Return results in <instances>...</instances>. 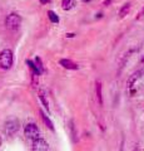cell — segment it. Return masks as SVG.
I'll return each mask as SVG.
<instances>
[{
    "label": "cell",
    "mask_w": 144,
    "mask_h": 151,
    "mask_svg": "<svg viewBox=\"0 0 144 151\" xmlns=\"http://www.w3.org/2000/svg\"><path fill=\"white\" fill-rule=\"evenodd\" d=\"M14 62L13 52L10 49H3L0 52V68L1 69H10Z\"/></svg>",
    "instance_id": "1"
},
{
    "label": "cell",
    "mask_w": 144,
    "mask_h": 151,
    "mask_svg": "<svg viewBox=\"0 0 144 151\" xmlns=\"http://www.w3.org/2000/svg\"><path fill=\"white\" fill-rule=\"evenodd\" d=\"M20 24H21V17L16 13L9 14L5 19V27L8 29H11V30L18 29V28L20 27Z\"/></svg>",
    "instance_id": "2"
},
{
    "label": "cell",
    "mask_w": 144,
    "mask_h": 151,
    "mask_svg": "<svg viewBox=\"0 0 144 151\" xmlns=\"http://www.w3.org/2000/svg\"><path fill=\"white\" fill-rule=\"evenodd\" d=\"M19 129H20V124L16 119H9L5 122V125H4V131H5V134L8 136L15 135L19 131Z\"/></svg>",
    "instance_id": "3"
},
{
    "label": "cell",
    "mask_w": 144,
    "mask_h": 151,
    "mask_svg": "<svg viewBox=\"0 0 144 151\" xmlns=\"http://www.w3.org/2000/svg\"><path fill=\"white\" fill-rule=\"evenodd\" d=\"M24 135L26 139L29 140H35L40 137V131L38 129V126L35 124H28L24 129Z\"/></svg>",
    "instance_id": "4"
},
{
    "label": "cell",
    "mask_w": 144,
    "mask_h": 151,
    "mask_svg": "<svg viewBox=\"0 0 144 151\" xmlns=\"http://www.w3.org/2000/svg\"><path fill=\"white\" fill-rule=\"evenodd\" d=\"M31 150L33 151H48L49 150V145L44 139H35L33 140V145H31Z\"/></svg>",
    "instance_id": "5"
},
{
    "label": "cell",
    "mask_w": 144,
    "mask_h": 151,
    "mask_svg": "<svg viewBox=\"0 0 144 151\" xmlns=\"http://www.w3.org/2000/svg\"><path fill=\"white\" fill-rule=\"evenodd\" d=\"M144 74V67L142 68V69H139V70H137V72H134L131 77H129V79H128V82H127V88H133V86L137 83V81L139 78L142 77V76Z\"/></svg>",
    "instance_id": "6"
},
{
    "label": "cell",
    "mask_w": 144,
    "mask_h": 151,
    "mask_svg": "<svg viewBox=\"0 0 144 151\" xmlns=\"http://www.w3.org/2000/svg\"><path fill=\"white\" fill-rule=\"evenodd\" d=\"M95 96H96V101L101 106L103 105V93H101V82L96 81L95 82Z\"/></svg>",
    "instance_id": "7"
},
{
    "label": "cell",
    "mask_w": 144,
    "mask_h": 151,
    "mask_svg": "<svg viewBox=\"0 0 144 151\" xmlns=\"http://www.w3.org/2000/svg\"><path fill=\"white\" fill-rule=\"evenodd\" d=\"M60 64L67 69H78L79 68V65L77 63H74L70 59H60Z\"/></svg>",
    "instance_id": "8"
},
{
    "label": "cell",
    "mask_w": 144,
    "mask_h": 151,
    "mask_svg": "<svg viewBox=\"0 0 144 151\" xmlns=\"http://www.w3.org/2000/svg\"><path fill=\"white\" fill-rule=\"evenodd\" d=\"M40 116H41V120L44 121V124L46 125V127H48L49 130H52V131H54V126H53V122L50 121V119L48 116L45 115V113L43 112V111H40Z\"/></svg>",
    "instance_id": "9"
},
{
    "label": "cell",
    "mask_w": 144,
    "mask_h": 151,
    "mask_svg": "<svg viewBox=\"0 0 144 151\" xmlns=\"http://www.w3.org/2000/svg\"><path fill=\"white\" fill-rule=\"evenodd\" d=\"M75 5V0H63L62 1V8L64 10H70Z\"/></svg>",
    "instance_id": "10"
},
{
    "label": "cell",
    "mask_w": 144,
    "mask_h": 151,
    "mask_svg": "<svg viewBox=\"0 0 144 151\" xmlns=\"http://www.w3.org/2000/svg\"><path fill=\"white\" fill-rule=\"evenodd\" d=\"M26 64L29 65V68L31 69V72H33V74H36V76H39V74H40V72L38 70V68H36V65H35V63L33 62V60L28 59V60H26Z\"/></svg>",
    "instance_id": "11"
},
{
    "label": "cell",
    "mask_w": 144,
    "mask_h": 151,
    "mask_svg": "<svg viewBox=\"0 0 144 151\" xmlns=\"http://www.w3.org/2000/svg\"><path fill=\"white\" fill-rule=\"evenodd\" d=\"M129 10H131V4H125V5H123V8L120 9V12H119V17L120 18H124L127 14L129 13Z\"/></svg>",
    "instance_id": "12"
},
{
    "label": "cell",
    "mask_w": 144,
    "mask_h": 151,
    "mask_svg": "<svg viewBox=\"0 0 144 151\" xmlns=\"http://www.w3.org/2000/svg\"><path fill=\"white\" fill-rule=\"evenodd\" d=\"M48 17H49V19H50V22H53V23H59V17H58L53 10H49V12H48Z\"/></svg>",
    "instance_id": "13"
},
{
    "label": "cell",
    "mask_w": 144,
    "mask_h": 151,
    "mask_svg": "<svg viewBox=\"0 0 144 151\" xmlns=\"http://www.w3.org/2000/svg\"><path fill=\"white\" fill-rule=\"evenodd\" d=\"M34 63H35L36 68H38V70H39L40 74H41V73L44 72V68H43V63H41V60H40L39 57H36V58H35V62H34Z\"/></svg>",
    "instance_id": "14"
},
{
    "label": "cell",
    "mask_w": 144,
    "mask_h": 151,
    "mask_svg": "<svg viewBox=\"0 0 144 151\" xmlns=\"http://www.w3.org/2000/svg\"><path fill=\"white\" fill-rule=\"evenodd\" d=\"M39 97H40V100H41V102H43V105H44V107L46 108V111H49L48 101H46V98H45V94H44V92H40V94H39Z\"/></svg>",
    "instance_id": "15"
},
{
    "label": "cell",
    "mask_w": 144,
    "mask_h": 151,
    "mask_svg": "<svg viewBox=\"0 0 144 151\" xmlns=\"http://www.w3.org/2000/svg\"><path fill=\"white\" fill-rule=\"evenodd\" d=\"M39 1H40L41 4H48V3L50 1V0H39Z\"/></svg>",
    "instance_id": "16"
},
{
    "label": "cell",
    "mask_w": 144,
    "mask_h": 151,
    "mask_svg": "<svg viewBox=\"0 0 144 151\" xmlns=\"http://www.w3.org/2000/svg\"><path fill=\"white\" fill-rule=\"evenodd\" d=\"M143 15H144V8L142 9V12H140V13H139V17H138V18H142Z\"/></svg>",
    "instance_id": "17"
},
{
    "label": "cell",
    "mask_w": 144,
    "mask_h": 151,
    "mask_svg": "<svg viewBox=\"0 0 144 151\" xmlns=\"http://www.w3.org/2000/svg\"><path fill=\"white\" fill-rule=\"evenodd\" d=\"M67 37H69V38H73V37H74V34H73V33H69V34H67Z\"/></svg>",
    "instance_id": "18"
},
{
    "label": "cell",
    "mask_w": 144,
    "mask_h": 151,
    "mask_svg": "<svg viewBox=\"0 0 144 151\" xmlns=\"http://www.w3.org/2000/svg\"><path fill=\"white\" fill-rule=\"evenodd\" d=\"M108 4H110V0H106V1H104V5H105V6L108 5Z\"/></svg>",
    "instance_id": "19"
},
{
    "label": "cell",
    "mask_w": 144,
    "mask_h": 151,
    "mask_svg": "<svg viewBox=\"0 0 144 151\" xmlns=\"http://www.w3.org/2000/svg\"><path fill=\"white\" fill-rule=\"evenodd\" d=\"M120 151H123V141H122V145H120Z\"/></svg>",
    "instance_id": "20"
},
{
    "label": "cell",
    "mask_w": 144,
    "mask_h": 151,
    "mask_svg": "<svg viewBox=\"0 0 144 151\" xmlns=\"http://www.w3.org/2000/svg\"><path fill=\"white\" fill-rule=\"evenodd\" d=\"M83 1H84V3H88V1H90V0H83Z\"/></svg>",
    "instance_id": "21"
},
{
    "label": "cell",
    "mask_w": 144,
    "mask_h": 151,
    "mask_svg": "<svg viewBox=\"0 0 144 151\" xmlns=\"http://www.w3.org/2000/svg\"><path fill=\"white\" fill-rule=\"evenodd\" d=\"M142 63H144V57H143V58H142Z\"/></svg>",
    "instance_id": "22"
},
{
    "label": "cell",
    "mask_w": 144,
    "mask_h": 151,
    "mask_svg": "<svg viewBox=\"0 0 144 151\" xmlns=\"http://www.w3.org/2000/svg\"><path fill=\"white\" fill-rule=\"evenodd\" d=\"M0 145H1V136H0Z\"/></svg>",
    "instance_id": "23"
}]
</instances>
